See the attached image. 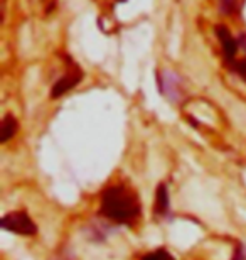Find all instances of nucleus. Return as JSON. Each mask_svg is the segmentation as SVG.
Returning <instances> with one entry per match:
<instances>
[{"label": "nucleus", "instance_id": "obj_5", "mask_svg": "<svg viewBox=\"0 0 246 260\" xmlns=\"http://www.w3.org/2000/svg\"><path fill=\"white\" fill-rule=\"evenodd\" d=\"M17 132V120L12 115H7L2 120V128H0V140L7 142L9 139L14 137V134Z\"/></svg>", "mask_w": 246, "mask_h": 260}, {"label": "nucleus", "instance_id": "obj_1", "mask_svg": "<svg viewBox=\"0 0 246 260\" xmlns=\"http://www.w3.org/2000/svg\"><path fill=\"white\" fill-rule=\"evenodd\" d=\"M101 213L118 223H132L140 213V205L133 193L122 186H113L101 198Z\"/></svg>", "mask_w": 246, "mask_h": 260}, {"label": "nucleus", "instance_id": "obj_9", "mask_svg": "<svg viewBox=\"0 0 246 260\" xmlns=\"http://www.w3.org/2000/svg\"><path fill=\"white\" fill-rule=\"evenodd\" d=\"M52 260H59V258H52Z\"/></svg>", "mask_w": 246, "mask_h": 260}, {"label": "nucleus", "instance_id": "obj_6", "mask_svg": "<svg viewBox=\"0 0 246 260\" xmlns=\"http://www.w3.org/2000/svg\"><path fill=\"white\" fill-rule=\"evenodd\" d=\"M155 211L159 213V215H165V213L169 211V194H167V188L164 184H160L159 189H157Z\"/></svg>", "mask_w": 246, "mask_h": 260}, {"label": "nucleus", "instance_id": "obj_3", "mask_svg": "<svg viewBox=\"0 0 246 260\" xmlns=\"http://www.w3.org/2000/svg\"><path fill=\"white\" fill-rule=\"evenodd\" d=\"M80 80H81V73L78 71V70L66 73V75L62 76L61 80L56 83L54 86H52L51 96H52V98H57V96L64 95L66 91H69L71 88H75V86L78 85V83H80Z\"/></svg>", "mask_w": 246, "mask_h": 260}, {"label": "nucleus", "instance_id": "obj_7", "mask_svg": "<svg viewBox=\"0 0 246 260\" xmlns=\"http://www.w3.org/2000/svg\"><path fill=\"white\" fill-rule=\"evenodd\" d=\"M144 260H172L170 255L167 252L164 250H159V252H154V253H150V255H147Z\"/></svg>", "mask_w": 246, "mask_h": 260}, {"label": "nucleus", "instance_id": "obj_4", "mask_svg": "<svg viewBox=\"0 0 246 260\" xmlns=\"http://www.w3.org/2000/svg\"><path fill=\"white\" fill-rule=\"evenodd\" d=\"M216 34L219 38V43L223 46V51H224V56L226 59L233 61L234 56H236V51H238V41L233 38L231 32L224 27V25H218L216 27Z\"/></svg>", "mask_w": 246, "mask_h": 260}, {"label": "nucleus", "instance_id": "obj_8", "mask_svg": "<svg viewBox=\"0 0 246 260\" xmlns=\"http://www.w3.org/2000/svg\"><path fill=\"white\" fill-rule=\"evenodd\" d=\"M234 70H236L243 78H246V61H238V63L234 64Z\"/></svg>", "mask_w": 246, "mask_h": 260}, {"label": "nucleus", "instance_id": "obj_2", "mask_svg": "<svg viewBox=\"0 0 246 260\" xmlns=\"http://www.w3.org/2000/svg\"><path fill=\"white\" fill-rule=\"evenodd\" d=\"M2 225H4L5 230L19 233V235H34L36 233L34 221L30 220L29 215H25V213H22V211H15V213H9V215H5Z\"/></svg>", "mask_w": 246, "mask_h": 260}]
</instances>
